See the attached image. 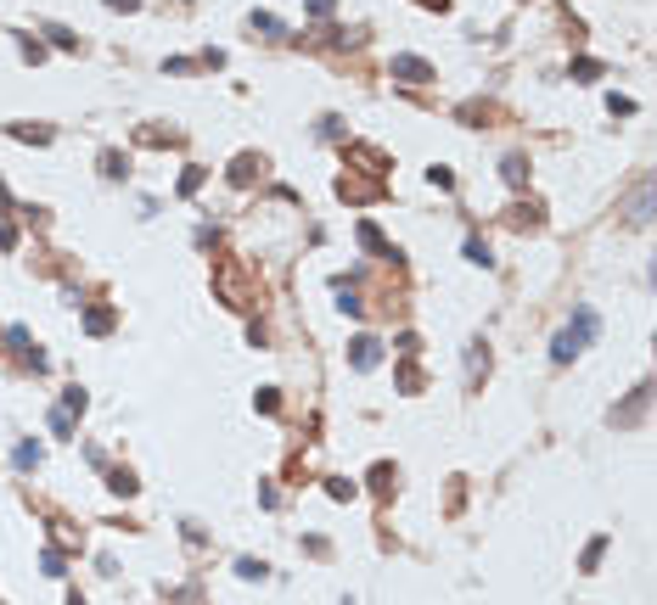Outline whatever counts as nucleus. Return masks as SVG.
Returning a JSON list of instances; mask_svg holds the SVG:
<instances>
[{
	"label": "nucleus",
	"instance_id": "1",
	"mask_svg": "<svg viewBox=\"0 0 657 605\" xmlns=\"http://www.w3.org/2000/svg\"><path fill=\"white\" fill-rule=\"evenodd\" d=\"M596 331H601V320H596V309H579V314H573V325H567V331H562V336L551 342V359H556V365H567V359H573V353H579V348H585V342H590Z\"/></svg>",
	"mask_w": 657,
	"mask_h": 605
},
{
	"label": "nucleus",
	"instance_id": "2",
	"mask_svg": "<svg viewBox=\"0 0 657 605\" xmlns=\"http://www.w3.org/2000/svg\"><path fill=\"white\" fill-rule=\"evenodd\" d=\"M393 79H404V84H427L433 68H427L422 57H393Z\"/></svg>",
	"mask_w": 657,
	"mask_h": 605
},
{
	"label": "nucleus",
	"instance_id": "3",
	"mask_svg": "<svg viewBox=\"0 0 657 605\" xmlns=\"http://www.w3.org/2000/svg\"><path fill=\"white\" fill-rule=\"evenodd\" d=\"M354 365H360V370H371V365H377V342H371V336H360V342H354Z\"/></svg>",
	"mask_w": 657,
	"mask_h": 605
},
{
	"label": "nucleus",
	"instance_id": "4",
	"mask_svg": "<svg viewBox=\"0 0 657 605\" xmlns=\"http://www.w3.org/2000/svg\"><path fill=\"white\" fill-rule=\"evenodd\" d=\"M360 241H365V247H371V252H388V258H399V252H393V247H388V241L377 236V225H360Z\"/></svg>",
	"mask_w": 657,
	"mask_h": 605
},
{
	"label": "nucleus",
	"instance_id": "5",
	"mask_svg": "<svg viewBox=\"0 0 657 605\" xmlns=\"http://www.w3.org/2000/svg\"><path fill=\"white\" fill-rule=\"evenodd\" d=\"M253 168H264V163H259V157H236V168H231V180H236V185H248V180H253Z\"/></svg>",
	"mask_w": 657,
	"mask_h": 605
},
{
	"label": "nucleus",
	"instance_id": "6",
	"mask_svg": "<svg viewBox=\"0 0 657 605\" xmlns=\"http://www.w3.org/2000/svg\"><path fill=\"white\" fill-rule=\"evenodd\" d=\"M467 258H472V264H483V269H489V264H495V258H489V247H483V241H478V236H472V241H467Z\"/></svg>",
	"mask_w": 657,
	"mask_h": 605
},
{
	"label": "nucleus",
	"instance_id": "7",
	"mask_svg": "<svg viewBox=\"0 0 657 605\" xmlns=\"http://www.w3.org/2000/svg\"><path fill=\"white\" fill-rule=\"evenodd\" d=\"M506 180H511V185L528 180V163H522V157H506Z\"/></svg>",
	"mask_w": 657,
	"mask_h": 605
},
{
	"label": "nucleus",
	"instance_id": "8",
	"mask_svg": "<svg viewBox=\"0 0 657 605\" xmlns=\"http://www.w3.org/2000/svg\"><path fill=\"white\" fill-rule=\"evenodd\" d=\"M101 174H112V180H118V174H124V157H118V152H107V157H101Z\"/></svg>",
	"mask_w": 657,
	"mask_h": 605
},
{
	"label": "nucleus",
	"instance_id": "9",
	"mask_svg": "<svg viewBox=\"0 0 657 605\" xmlns=\"http://www.w3.org/2000/svg\"><path fill=\"white\" fill-rule=\"evenodd\" d=\"M112 493H135V477H130V471H112Z\"/></svg>",
	"mask_w": 657,
	"mask_h": 605
},
{
	"label": "nucleus",
	"instance_id": "10",
	"mask_svg": "<svg viewBox=\"0 0 657 605\" xmlns=\"http://www.w3.org/2000/svg\"><path fill=\"white\" fill-rule=\"evenodd\" d=\"M601 555H607V538H596V544H590V549H585V572H590V566H596V560H601Z\"/></svg>",
	"mask_w": 657,
	"mask_h": 605
},
{
	"label": "nucleus",
	"instance_id": "11",
	"mask_svg": "<svg viewBox=\"0 0 657 605\" xmlns=\"http://www.w3.org/2000/svg\"><path fill=\"white\" fill-rule=\"evenodd\" d=\"M253 28H264V34H281V23H275L270 12H253Z\"/></svg>",
	"mask_w": 657,
	"mask_h": 605
},
{
	"label": "nucleus",
	"instance_id": "12",
	"mask_svg": "<svg viewBox=\"0 0 657 605\" xmlns=\"http://www.w3.org/2000/svg\"><path fill=\"white\" fill-rule=\"evenodd\" d=\"M34 460H39V443H23V449H17V465H23V471H28V465H34Z\"/></svg>",
	"mask_w": 657,
	"mask_h": 605
},
{
	"label": "nucleus",
	"instance_id": "13",
	"mask_svg": "<svg viewBox=\"0 0 657 605\" xmlns=\"http://www.w3.org/2000/svg\"><path fill=\"white\" fill-rule=\"evenodd\" d=\"M309 12H315V17H326V12H332V0H309Z\"/></svg>",
	"mask_w": 657,
	"mask_h": 605
},
{
	"label": "nucleus",
	"instance_id": "14",
	"mask_svg": "<svg viewBox=\"0 0 657 605\" xmlns=\"http://www.w3.org/2000/svg\"><path fill=\"white\" fill-rule=\"evenodd\" d=\"M107 6H112V12H118V6H124V12H135V6H141V0H107Z\"/></svg>",
	"mask_w": 657,
	"mask_h": 605
},
{
	"label": "nucleus",
	"instance_id": "15",
	"mask_svg": "<svg viewBox=\"0 0 657 605\" xmlns=\"http://www.w3.org/2000/svg\"><path fill=\"white\" fill-rule=\"evenodd\" d=\"M422 6H438V12H444V6H449V0H422Z\"/></svg>",
	"mask_w": 657,
	"mask_h": 605
}]
</instances>
